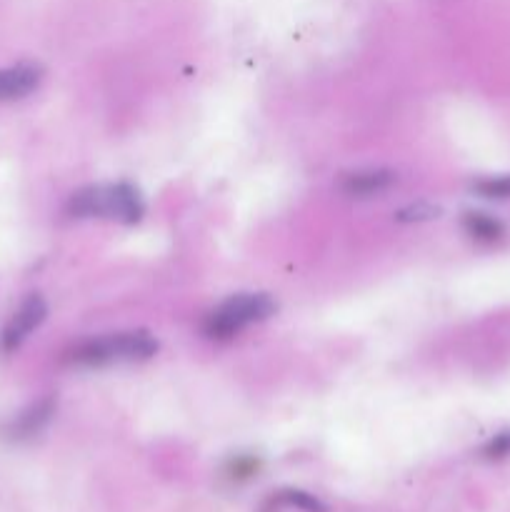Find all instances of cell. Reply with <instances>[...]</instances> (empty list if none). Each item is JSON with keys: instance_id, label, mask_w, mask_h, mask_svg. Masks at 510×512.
Masks as SVG:
<instances>
[{"instance_id": "obj_1", "label": "cell", "mask_w": 510, "mask_h": 512, "mask_svg": "<svg viewBox=\"0 0 510 512\" xmlns=\"http://www.w3.org/2000/svg\"><path fill=\"white\" fill-rule=\"evenodd\" d=\"M65 210L75 220L103 218L133 225L145 215V200L143 193L130 183L88 185L70 195Z\"/></svg>"}, {"instance_id": "obj_2", "label": "cell", "mask_w": 510, "mask_h": 512, "mask_svg": "<svg viewBox=\"0 0 510 512\" xmlns=\"http://www.w3.org/2000/svg\"><path fill=\"white\" fill-rule=\"evenodd\" d=\"M160 343L148 330H125V333L100 335L75 345L68 360L80 368H108V365L143 363L158 353Z\"/></svg>"}, {"instance_id": "obj_3", "label": "cell", "mask_w": 510, "mask_h": 512, "mask_svg": "<svg viewBox=\"0 0 510 512\" xmlns=\"http://www.w3.org/2000/svg\"><path fill=\"white\" fill-rule=\"evenodd\" d=\"M278 303L268 293H238L210 310L203 320V335L210 340H230L250 325L273 318Z\"/></svg>"}, {"instance_id": "obj_4", "label": "cell", "mask_w": 510, "mask_h": 512, "mask_svg": "<svg viewBox=\"0 0 510 512\" xmlns=\"http://www.w3.org/2000/svg\"><path fill=\"white\" fill-rule=\"evenodd\" d=\"M45 318H48V305H45V300L35 293L28 295V298L18 305V310H15L13 318L8 320V325H5L3 338H0L3 350H8V353L18 350L20 345L45 323Z\"/></svg>"}, {"instance_id": "obj_5", "label": "cell", "mask_w": 510, "mask_h": 512, "mask_svg": "<svg viewBox=\"0 0 510 512\" xmlns=\"http://www.w3.org/2000/svg\"><path fill=\"white\" fill-rule=\"evenodd\" d=\"M398 183V173L390 168H363L345 173L340 178V193L353 200H370L378 195L388 193Z\"/></svg>"}, {"instance_id": "obj_6", "label": "cell", "mask_w": 510, "mask_h": 512, "mask_svg": "<svg viewBox=\"0 0 510 512\" xmlns=\"http://www.w3.org/2000/svg\"><path fill=\"white\" fill-rule=\"evenodd\" d=\"M55 415V400L53 398H40L30 403L28 408L20 410L5 428V435L10 440H30L53 420Z\"/></svg>"}, {"instance_id": "obj_7", "label": "cell", "mask_w": 510, "mask_h": 512, "mask_svg": "<svg viewBox=\"0 0 510 512\" xmlns=\"http://www.w3.org/2000/svg\"><path fill=\"white\" fill-rule=\"evenodd\" d=\"M43 70L38 65L18 63L10 68H0V100H20L33 93L40 85Z\"/></svg>"}, {"instance_id": "obj_8", "label": "cell", "mask_w": 510, "mask_h": 512, "mask_svg": "<svg viewBox=\"0 0 510 512\" xmlns=\"http://www.w3.org/2000/svg\"><path fill=\"white\" fill-rule=\"evenodd\" d=\"M463 228L470 238L480 240V243H493V240H498L503 235V225L485 213H465Z\"/></svg>"}, {"instance_id": "obj_9", "label": "cell", "mask_w": 510, "mask_h": 512, "mask_svg": "<svg viewBox=\"0 0 510 512\" xmlns=\"http://www.w3.org/2000/svg\"><path fill=\"white\" fill-rule=\"evenodd\" d=\"M440 215V208L433 203H425V200H420V203H413L408 205V208L398 210L395 213V220H400V223H425V220H433Z\"/></svg>"}, {"instance_id": "obj_10", "label": "cell", "mask_w": 510, "mask_h": 512, "mask_svg": "<svg viewBox=\"0 0 510 512\" xmlns=\"http://www.w3.org/2000/svg\"><path fill=\"white\" fill-rule=\"evenodd\" d=\"M258 473V460L253 455H238V458L230 460L228 475L230 478H250V475Z\"/></svg>"}, {"instance_id": "obj_11", "label": "cell", "mask_w": 510, "mask_h": 512, "mask_svg": "<svg viewBox=\"0 0 510 512\" xmlns=\"http://www.w3.org/2000/svg\"><path fill=\"white\" fill-rule=\"evenodd\" d=\"M483 198H510V175L508 178H498V180H483V183L475 185Z\"/></svg>"}]
</instances>
